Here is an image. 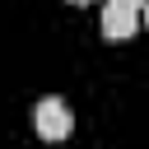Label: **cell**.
Masks as SVG:
<instances>
[{
	"label": "cell",
	"mask_w": 149,
	"mask_h": 149,
	"mask_svg": "<svg viewBox=\"0 0 149 149\" xmlns=\"http://www.w3.org/2000/svg\"><path fill=\"white\" fill-rule=\"evenodd\" d=\"M140 19H144V28H149V0H144V9H140Z\"/></svg>",
	"instance_id": "4"
},
{
	"label": "cell",
	"mask_w": 149,
	"mask_h": 149,
	"mask_svg": "<svg viewBox=\"0 0 149 149\" xmlns=\"http://www.w3.org/2000/svg\"><path fill=\"white\" fill-rule=\"evenodd\" d=\"M107 5H126V9H144V0H107Z\"/></svg>",
	"instance_id": "3"
},
{
	"label": "cell",
	"mask_w": 149,
	"mask_h": 149,
	"mask_svg": "<svg viewBox=\"0 0 149 149\" xmlns=\"http://www.w3.org/2000/svg\"><path fill=\"white\" fill-rule=\"evenodd\" d=\"M135 28H140V9H126V5H102V37H107V42H126Z\"/></svg>",
	"instance_id": "2"
},
{
	"label": "cell",
	"mask_w": 149,
	"mask_h": 149,
	"mask_svg": "<svg viewBox=\"0 0 149 149\" xmlns=\"http://www.w3.org/2000/svg\"><path fill=\"white\" fill-rule=\"evenodd\" d=\"M33 126H37L42 140H65L70 126H74V116H70V107H65L61 98H42V102L33 107Z\"/></svg>",
	"instance_id": "1"
},
{
	"label": "cell",
	"mask_w": 149,
	"mask_h": 149,
	"mask_svg": "<svg viewBox=\"0 0 149 149\" xmlns=\"http://www.w3.org/2000/svg\"><path fill=\"white\" fill-rule=\"evenodd\" d=\"M74 5H88V0H74Z\"/></svg>",
	"instance_id": "5"
}]
</instances>
